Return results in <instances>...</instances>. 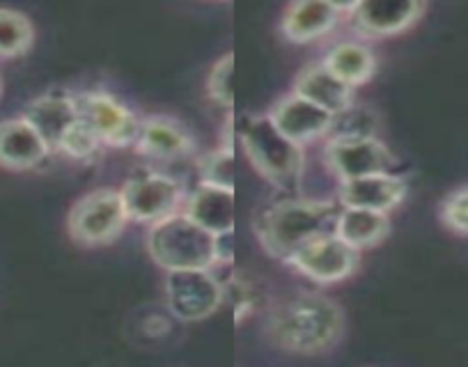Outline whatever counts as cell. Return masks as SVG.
Returning <instances> with one entry per match:
<instances>
[{"label": "cell", "instance_id": "cell-1", "mask_svg": "<svg viewBox=\"0 0 468 367\" xmlns=\"http://www.w3.org/2000/svg\"><path fill=\"white\" fill-rule=\"evenodd\" d=\"M273 344L290 353L313 356L331 351L345 335L342 310L319 294H296L281 303L269 320Z\"/></svg>", "mask_w": 468, "mask_h": 367}, {"label": "cell", "instance_id": "cell-2", "mask_svg": "<svg viewBox=\"0 0 468 367\" xmlns=\"http://www.w3.org/2000/svg\"><path fill=\"white\" fill-rule=\"evenodd\" d=\"M342 204L317 200H285L269 209L260 221V239L264 248L278 259H290L301 246L314 236L335 232Z\"/></svg>", "mask_w": 468, "mask_h": 367}, {"label": "cell", "instance_id": "cell-3", "mask_svg": "<svg viewBox=\"0 0 468 367\" xmlns=\"http://www.w3.org/2000/svg\"><path fill=\"white\" fill-rule=\"evenodd\" d=\"M218 236L197 225L186 214L154 223L147 236V248L154 262L165 271L177 268H211L220 257Z\"/></svg>", "mask_w": 468, "mask_h": 367}, {"label": "cell", "instance_id": "cell-4", "mask_svg": "<svg viewBox=\"0 0 468 367\" xmlns=\"http://www.w3.org/2000/svg\"><path fill=\"white\" fill-rule=\"evenodd\" d=\"M241 142L250 163L278 189H292L299 184L303 173V150L299 142L287 138L269 115L250 118L241 131Z\"/></svg>", "mask_w": 468, "mask_h": 367}, {"label": "cell", "instance_id": "cell-5", "mask_svg": "<svg viewBox=\"0 0 468 367\" xmlns=\"http://www.w3.org/2000/svg\"><path fill=\"white\" fill-rule=\"evenodd\" d=\"M129 223L122 194L103 189L85 195L71 207L67 230L71 239L83 246L111 244Z\"/></svg>", "mask_w": 468, "mask_h": 367}, {"label": "cell", "instance_id": "cell-6", "mask_svg": "<svg viewBox=\"0 0 468 367\" xmlns=\"http://www.w3.org/2000/svg\"><path fill=\"white\" fill-rule=\"evenodd\" d=\"M168 306L182 321H197L214 315L223 301V288L209 268H177L165 280Z\"/></svg>", "mask_w": 468, "mask_h": 367}, {"label": "cell", "instance_id": "cell-7", "mask_svg": "<svg viewBox=\"0 0 468 367\" xmlns=\"http://www.w3.org/2000/svg\"><path fill=\"white\" fill-rule=\"evenodd\" d=\"M79 118L92 129L103 145H136L143 122L117 100L106 92H83L74 97Z\"/></svg>", "mask_w": 468, "mask_h": 367}, {"label": "cell", "instance_id": "cell-8", "mask_svg": "<svg viewBox=\"0 0 468 367\" xmlns=\"http://www.w3.org/2000/svg\"><path fill=\"white\" fill-rule=\"evenodd\" d=\"M326 163L345 182L366 174L388 173L395 165V156L377 138L366 133H340L328 142Z\"/></svg>", "mask_w": 468, "mask_h": 367}, {"label": "cell", "instance_id": "cell-9", "mask_svg": "<svg viewBox=\"0 0 468 367\" xmlns=\"http://www.w3.org/2000/svg\"><path fill=\"white\" fill-rule=\"evenodd\" d=\"M358 253L361 250L342 241L335 232H328L301 246L287 262L294 264L308 278L331 285L349 278L356 271Z\"/></svg>", "mask_w": 468, "mask_h": 367}, {"label": "cell", "instance_id": "cell-10", "mask_svg": "<svg viewBox=\"0 0 468 367\" xmlns=\"http://www.w3.org/2000/svg\"><path fill=\"white\" fill-rule=\"evenodd\" d=\"M120 194H122L129 221L154 225L177 212L179 200H182V186L165 174L147 173L129 179Z\"/></svg>", "mask_w": 468, "mask_h": 367}, {"label": "cell", "instance_id": "cell-11", "mask_svg": "<svg viewBox=\"0 0 468 367\" xmlns=\"http://www.w3.org/2000/svg\"><path fill=\"white\" fill-rule=\"evenodd\" d=\"M422 10L425 0H358L349 15L358 33L367 37H390L411 28Z\"/></svg>", "mask_w": 468, "mask_h": 367}, {"label": "cell", "instance_id": "cell-12", "mask_svg": "<svg viewBox=\"0 0 468 367\" xmlns=\"http://www.w3.org/2000/svg\"><path fill=\"white\" fill-rule=\"evenodd\" d=\"M188 218L209 230L218 239L228 236L234 230V218H237V204H234V189L229 184L209 179L200 184L196 194L188 198L186 204Z\"/></svg>", "mask_w": 468, "mask_h": 367}, {"label": "cell", "instance_id": "cell-13", "mask_svg": "<svg viewBox=\"0 0 468 367\" xmlns=\"http://www.w3.org/2000/svg\"><path fill=\"white\" fill-rule=\"evenodd\" d=\"M269 118L276 122V127L281 129L287 138H292V141L301 145V142L314 141V138L331 131L335 115L324 110L322 106L308 101L305 97L292 92V95L282 97V100L273 106Z\"/></svg>", "mask_w": 468, "mask_h": 367}, {"label": "cell", "instance_id": "cell-14", "mask_svg": "<svg viewBox=\"0 0 468 367\" xmlns=\"http://www.w3.org/2000/svg\"><path fill=\"white\" fill-rule=\"evenodd\" d=\"M407 195V182L395 174L377 173L366 177L345 179L340 189L342 207H363L386 212L398 207Z\"/></svg>", "mask_w": 468, "mask_h": 367}, {"label": "cell", "instance_id": "cell-15", "mask_svg": "<svg viewBox=\"0 0 468 367\" xmlns=\"http://www.w3.org/2000/svg\"><path fill=\"white\" fill-rule=\"evenodd\" d=\"M51 147L26 118L0 122V168L30 170L42 163Z\"/></svg>", "mask_w": 468, "mask_h": 367}, {"label": "cell", "instance_id": "cell-16", "mask_svg": "<svg viewBox=\"0 0 468 367\" xmlns=\"http://www.w3.org/2000/svg\"><path fill=\"white\" fill-rule=\"evenodd\" d=\"M294 92L313 101V104L322 106L324 110L333 115L349 110L351 100H354V88L342 79H337L324 62L301 71L294 83Z\"/></svg>", "mask_w": 468, "mask_h": 367}, {"label": "cell", "instance_id": "cell-17", "mask_svg": "<svg viewBox=\"0 0 468 367\" xmlns=\"http://www.w3.org/2000/svg\"><path fill=\"white\" fill-rule=\"evenodd\" d=\"M337 15L328 0H292L282 16V33L290 42H314L337 24Z\"/></svg>", "mask_w": 468, "mask_h": 367}, {"label": "cell", "instance_id": "cell-18", "mask_svg": "<svg viewBox=\"0 0 468 367\" xmlns=\"http://www.w3.org/2000/svg\"><path fill=\"white\" fill-rule=\"evenodd\" d=\"M24 118L37 129L39 136L47 141L51 150H58L67 129L79 120V109H76L74 97L47 95L35 100L26 109Z\"/></svg>", "mask_w": 468, "mask_h": 367}, {"label": "cell", "instance_id": "cell-19", "mask_svg": "<svg viewBox=\"0 0 468 367\" xmlns=\"http://www.w3.org/2000/svg\"><path fill=\"white\" fill-rule=\"evenodd\" d=\"M136 147L141 154L159 161H175L193 150V141L182 124L168 118L145 120L138 133Z\"/></svg>", "mask_w": 468, "mask_h": 367}, {"label": "cell", "instance_id": "cell-20", "mask_svg": "<svg viewBox=\"0 0 468 367\" xmlns=\"http://www.w3.org/2000/svg\"><path fill=\"white\" fill-rule=\"evenodd\" d=\"M388 214L363 207H342L335 221V235L356 250L372 248L388 236Z\"/></svg>", "mask_w": 468, "mask_h": 367}, {"label": "cell", "instance_id": "cell-21", "mask_svg": "<svg viewBox=\"0 0 468 367\" xmlns=\"http://www.w3.org/2000/svg\"><path fill=\"white\" fill-rule=\"evenodd\" d=\"M324 65H326L337 79L349 83L351 88H356V85L367 83V80L372 79V74H375L377 69V58L366 44L342 42L326 53Z\"/></svg>", "mask_w": 468, "mask_h": 367}, {"label": "cell", "instance_id": "cell-22", "mask_svg": "<svg viewBox=\"0 0 468 367\" xmlns=\"http://www.w3.org/2000/svg\"><path fill=\"white\" fill-rule=\"evenodd\" d=\"M35 28L21 12L0 7V58L10 60L28 53L33 47Z\"/></svg>", "mask_w": 468, "mask_h": 367}, {"label": "cell", "instance_id": "cell-23", "mask_svg": "<svg viewBox=\"0 0 468 367\" xmlns=\"http://www.w3.org/2000/svg\"><path fill=\"white\" fill-rule=\"evenodd\" d=\"M99 145H101V141H99L97 133H94L92 129L79 118L65 131L58 150L65 152V154L71 156V159H90V156L97 154Z\"/></svg>", "mask_w": 468, "mask_h": 367}, {"label": "cell", "instance_id": "cell-24", "mask_svg": "<svg viewBox=\"0 0 468 367\" xmlns=\"http://www.w3.org/2000/svg\"><path fill=\"white\" fill-rule=\"evenodd\" d=\"M232 67H234V56L232 53H225L214 67H211L209 80H207V89H209V97L220 104L223 109L232 106V88H229V80H232Z\"/></svg>", "mask_w": 468, "mask_h": 367}, {"label": "cell", "instance_id": "cell-25", "mask_svg": "<svg viewBox=\"0 0 468 367\" xmlns=\"http://www.w3.org/2000/svg\"><path fill=\"white\" fill-rule=\"evenodd\" d=\"M441 218L450 230L459 232V235H468V189L454 191L448 195L441 207Z\"/></svg>", "mask_w": 468, "mask_h": 367}, {"label": "cell", "instance_id": "cell-26", "mask_svg": "<svg viewBox=\"0 0 468 367\" xmlns=\"http://www.w3.org/2000/svg\"><path fill=\"white\" fill-rule=\"evenodd\" d=\"M337 12H351L358 5V0H328Z\"/></svg>", "mask_w": 468, "mask_h": 367}, {"label": "cell", "instance_id": "cell-27", "mask_svg": "<svg viewBox=\"0 0 468 367\" xmlns=\"http://www.w3.org/2000/svg\"><path fill=\"white\" fill-rule=\"evenodd\" d=\"M0 89H3V80H0Z\"/></svg>", "mask_w": 468, "mask_h": 367}]
</instances>
